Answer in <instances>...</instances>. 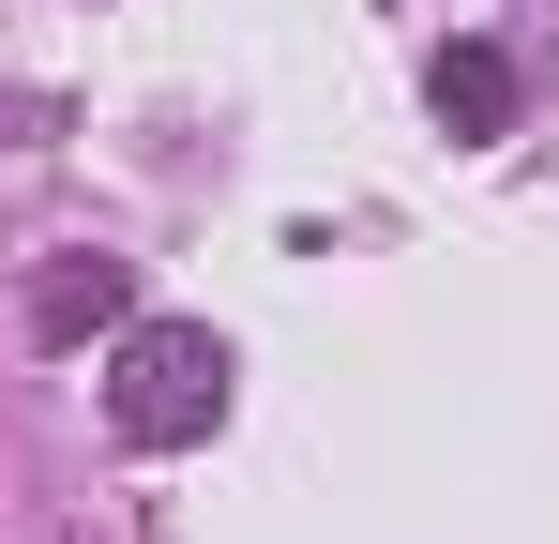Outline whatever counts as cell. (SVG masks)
<instances>
[{
  "mask_svg": "<svg viewBox=\"0 0 559 544\" xmlns=\"http://www.w3.org/2000/svg\"><path fill=\"white\" fill-rule=\"evenodd\" d=\"M424 106H439L454 137H514V106H530V91H514L499 46H439V61H424Z\"/></svg>",
  "mask_w": 559,
  "mask_h": 544,
  "instance_id": "cell-3",
  "label": "cell"
},
{
  "mask_svg": "<svg viewBox=\"0 0 559 544\" xmlns=\"http://www.w3.org/2000/svg\"><path fill=\"white\" fill-rule=\"evenodd\" d=\"M106 424L136 453H197L227 424V333H212V318H121V348H106Z\"/></svg>",
  "mask_w": 559,
  "mask_h": 544,
  "instance_id": "cell-1",
  "label": "cell"
},
{
  "mask_svg": "<svg viewBox=\"0 0 559 544\" xmlns=\"http://www.w3.org/2000/svg\"><path fill=\"white\" fill-rule=\"evenodd\" d=\"M121 318H136V272H121V258H46V287H31V333H46V348L121 333Z\"/></svg>",
  "mask_w": 559,
  "mask_h": 544,
  "instance_id": "cell-2",
  "label": "cell"
}]
</instances>
